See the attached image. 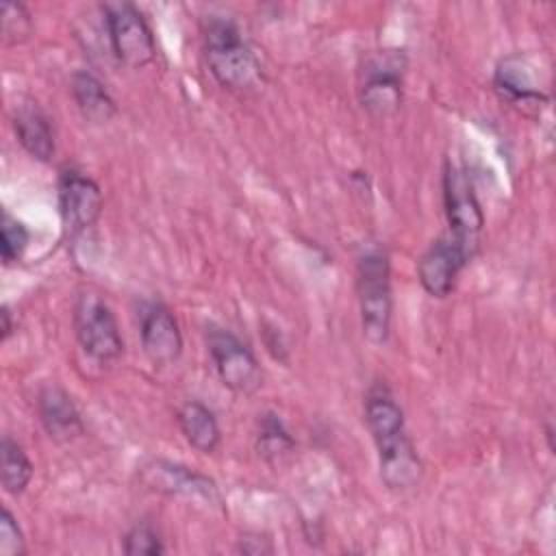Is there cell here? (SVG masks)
<instances>
[{"label":"cell","mask_w":556,"mask_h":556,"mask_svg":"<svg viewBox=\"0 0 556 556\" xmlns=\"http://www.w3.org/2000/svg\"><path fill=\"white\" fill-rule=\"evenodd\" d=\"M141 348L143 354L159 367L172 365L182 354V332L169 306L154 302L141 315Z\"/></svg>","instance_id":"7c38bea8"},{"label":"cell","mask_w":556,"mask_h":556,"mask_svg":"<svg viewBox=\"0 0 556 556\" xmlns=\"http://www.w3.org/2000/svg\"><path fill=\"white\" fill-rule=\"evenodd\" d=\"M365 424L378 452L380 480L393 493L417 486L421 460L406 432L404 410L384 382H374L365 395Z\"/></svg>","instance_id":"6da1fadb"},{"label":"cell","mask_w":556,"mask_h":556,"mask_svg":"<svg viewBox=\"0 0 556 556\" xmlns=\"http://www.w3.org/2000/svg\"><path fill=\"white\" fill-rule=\"evenodd\" d=\"M493 87L510 104H539L547 98L536 85L534 67L521 54H508L497 63Z\"/></svg>","instance_id":"5bb4252c"},{"label":"cell","mask_w":556,"mask_h":556,"mask_svg":"<svg viewBox=\"0 0 556 556\" xmlns=\"http://www.w3.org/2000/svg\"><path fill=\"white\" fill-rule=\"evenodd\" d=\"M0 321H2V326H0V330H2V341H9V337L15 332L13 313H11L9 304H2V308H0Z\"/></svg>","instance_id":"d4e9b609"},{"label":"cell","mask_w":556,"mask_h":556,"mask_svg":"<svg viewBox=\"0 0 556 556\" xmlns=\"http://www.w3.org/2000/svg\"><path fill=\"white\" fill-rule=\"evenodd\" d=\"M443 206L450 228L447 237L463 250V254L471 263L480 248L484 213L467 169L452 161H445L443 167Z\"/></svg>","instance_id":"277c9868"},{"label":"cell","mask_w":556,"mask_h":556,"mask_svg":"<svg viewBox=\"0 0 556 556\" xmlns=\"http://www.w3.org/2000/svg\"><path fill=\"white\" fill-rule=\"evenodd\" d=\"M295 447L293 437L285 428L276 413H265L261 417V428L256 434V450L265 460H276Z\"/></svg>","instance_id":"d6986e66"},{"label":"cell","mask_w":556,"mask_h":556,"mask_svg":"<svg viewBox=\"0 0 556 556\" xmlns=\"http://www.w3.org/2000/svg\"><path fill=\"white\" fill-rule=\"evenodd\" d=\"M35 467L24 447L11 437L0 441V482L9 495H22L30 484Z\"/></svg>","instance_id":"ac0fdd59"},{"label":"cell","mask_w":556,"mask_h":556,"mask_svg":"<svg viewBox=\"0 0 556 556\" xmlns=\"http://www.w3.org/2000/svg\"><path fill=\"white\" fill-rule=\"evenodd\" d=\"M102 11L109 43L117 61L135 70L152 63L156 56V43L143 13L130 2H106Z\"/></svg>","instance_id":"ba28073f"},{"label":"cell","mask_w":556,"mask_h":556,"mask_svg":"<svg viewBox=\"0 0 556 556\" xmlns=\"http://www.w3.org/2000/svg\"><path fill=\"white\" fill-rule=\"evenodd\" d=\"M206 345L226 389L237 395H254L263 387V369L252 350L237 334L211 324L206 328Z\"/></svg>","instance_id":"52a82bcc"},{"label":"cell","mask_w":556,"mask_h":556,"mask_svg":"<svg viewBox=\"0 0 556 556\" xmlns=\"http://www.w3.org/2000/svg\"><path fill=\"white\" fill-rule=\"evenodd\" d=\"M37 415L54 441H72L85 432V424L72 395L59 384H46L37 395Z\"/></svg>","instance_id":"4fadbf2b"},{"label":"cell","mask_w":556,"mask_h":556,"mask_svg":"<svg viewBox=\"0 0 556 556\" xmlns=\"http://www.w3.org/2000/svg\"><path fill=\"white\" fill-rule=\"evenodd\" d=\"M26 552V536L15 515L4 506L0 513V556H24Z\"/></svg>","instance_id":"603a6c76"},{"label":"cell","mask_w":556,"mask_h":556,"mask_svg":"<svg viewBox=\"0 0 556 556\" xmlns=\"http://www.w3.org/2000/svg\"><path fill=\"white\" fill-rule=\"evenodd\" d=\"M102 191L98 182L76 167H65L59 176V215L67 237H78L96 226L102 213Z\"/></svg>","instance_id":"9c48e42d"},{"label":"cell","mask_w":556,"mask_h":556,"mask_svg":"<svg viewBox=\"0 0 556 556\" xmlns=\"http://www.w3.org/2000/svg\"><path fill=\"white\" fill-rule=\"evenodd\" d=\"M467 263L463 250L447 235H441L417 261L419 285L430 298L443 300L454 291L456 278Z\"/></svg>","instance_id":"8fae6325"},{"label":"cell","mask_w":556,"mask_h":556,"mask_svg":"<svg viewBox=\"0 0 556 556\" xmlns=\"http://www.w3.org/2000/svg\"><path fill=\"white\" fill-rule=\"evenodd\" d=\"M70 89H72V98H74L78 111L83 113V117L87 122L106 124L117 113V104H115L113 96L109 93L106 85L91 72L78 70L72 76Z\"/></svg>","instance_id":"e0dca14e"},{"label":"cell","mask_w":556,"mask_h":556,"mask_svg":"<svg viewBox=\"0 0 556 556\" xmlns=\"http://www.w3.org/2000/svg\"><path fill=\"white\" fill-rule=\"evenodd\" d=\"M176 421L180 434L195 452L213 454L222 445L219 424L215 419V413L206 404L198 400L185 402L176 413Z\"/></svg>","instance_id":"2e32d148"},{"label":"cell","mask_w":556,"mask_h":556,"mask_svg":"<svg viewBox=\"0 0 556 556\" xmlns=\"http://www.w3.org/2000/svg\"><path fill=\"white\" fill-rule=\"evenodd\" d=\"M122 549H124L126 556H161V554H165L163 539L159 536V532L148 521L135 523L124 534Z\"/></svg>","instance_id":"7402d4cb"},{"label":"cell","mask_w":556,"mask_h":556,"mask_svg":"<svg viewBox=\"0 0 556 556\" xmlns=\"http://www.w3.org/2000/svg\"><path fill=\"white\" fill-rule=\"evenodd\" d=\"M237 552L250 554V556H263V554H271L274 552V543H271L269 536H265L261 532H245L237 541Z\"/></svg>","instance_id":"cb8c5ba5"},{"label":"cell","mask_w":556,"mask_h":556,"mask_svg":"<svg viewBox=\"0 0 556 556\" xmlns=\"http://www.w3.org/2000/svg\"><path fill=\"white\" fill-rule=\"evenodd\" d=\"M2 39L9 46L22 43L33 35V15L22 2H2Z\"/></svg>","instance_id":"44dd1931"},{"label":"cell","mask_w":556,"mask_h":556,"mask_svg":"<svg viewBox=\"0 0 556 556\" xmlns=\"http://www.w3.org/2000/svg\"><path fill=\"white\" fill-rule=\"evenodd\" d=\"M72 326L80 350L96 363L109 365L124 354V339L113 308L98 293L85 291L74 302Z\"/></svg>","instance_id":"5b68a950"},{"label":"cell","mask_w":556,"mask_h":556,"mask_svg":"<svg viewBox=\"0 0 556 556\" xmlns=\"http://www.w3.org/2000/svg\"><path fill=\"white\" fill-rule=\"evenodd\" d=\"M404 50H378L365 59L361 70L358 100L371 117L384 119L400 111L404 98Z\"/></svg>","instance_id":"8992f818"},{"label":"cell","mask_w":556,"mask_h":556,"mask_svg":"<svg viewBox=\"0 0 556 556\" xmlns=\"http://www.w3.org/2000/svg\"><path fill=\"white\" fill-rule=\"evenodd\" d=\"M13 130L20 146L41 163H48L54 156V130L48 115L35 100L22 102L13 111Z\"/></svg>","instance_id":"9a60e30c"},{"label":"cell","mask_w":556,"mask_h":556,"mask_svg":"<svg viewBox=\"0 0 556 556\" xmlns=\"http://www.w3.org/2000/svg\"><path fill=\"white\" fill-rule=\"evenodd\" d=\"M139 480L150 491H156L163 495L198 500L208 506L222 504V495L215 480L180 463H172L165 458H150L139 467Z\"/></svg>","instance_id":"30bf717a"},{"label":"cell","mask_w":556,"mask_h":556,"mask_svg":"<svg viewBox=\"0 0 556 556\" xmlns=\"http://www.w3.org/2000/svg\"><path fill=\"white\" fill-rule=\"evenodd\" d=\"M30 243V230L13 217L9 211H2V222H0V256L2 263L9 267L22 258Z\"/></svg>","instance_id":"ffe728a7"},{"label":"cell","mask_w":556,"mask_h":556,"mask_svg":"<svg viewBox=\"0 0 556 556\" xmlns=\"http://www.w3.org/2000/svg\"><path fill=\"white\" fill-rule=\"evenodd\" d=\"M356 298L365 339L371 345H384L391 334L393 289L389 254L378 243H367L358 254Z\"/></svg>","instance_id":"7a4b0ae2"},{"label":"cell","mask_w":556,"mask_h":556,"mask_svg":"<svg viewBox=\"0 0 556 556\" xmlns=\"http://www.w3.org/2000/svg\"><path fill=\"white\" fill-rule=\"evenodd\" d=\"M204 54L213 78L230 91H250L263 80V67L256 54L230 20H208L204 28Z\"/></svg>","instance_id":"3957f363"}]
</instances>
